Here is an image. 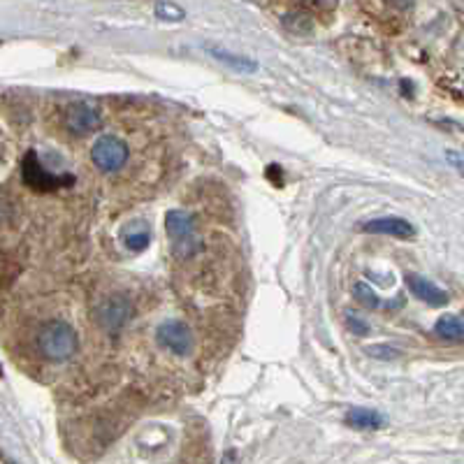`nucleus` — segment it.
<instances>
[{"label":"nucleus","instance_id":"obj_1","mask_svg":"<svg viewBox=\"0 0 464 464\" xmlns=\"http://www.w3.org/2000/svg\"><path fill=\"white\" fill-rule=\"evenodd\" d=\"M165 230L172 242V251L177 258H193L202 251V242L198 237L196 218L184 209H172L165 214Z\"/></svg>","mask_w":464,"mask_h":464},{"label":"nucleus","instance_id":"obj_2","mask_svg":"<svg viewBox=\"0 0 464 464\" xmlns=\"http://www.w3.org/2000/svg\"><path fill=\"white\" fill-rule=\"evenodd\" d=\"M37 348L52 362H63L77 353V334L65 321H49L37 334Z\"/></svg>","mask_w":464,"mask_h":464},{"label":"nucleus","instance_id":"obj_3","mask_svg":"<svg viewBox=\"0 0 464 464\" xmlns=\"http://www.w3.org/2000/svg\"><path fill=\"white\" fill-rule=\"evenodd\" d=\"M93 318L105 333H119L132 318V302L126 295L102 297L93 306Z\"/></svg>","mask_w":464,"mask_h":464},{"label":"nucleus","instance_id":"obj_4","mask_svg":"<svg viewBox=\"0 0 464 464\" xmlns=\"http://www.w3.org/2000/svg\"><path fill=\"white\" fill-rule=\"evenodd\" d=\"M91 159H93L95 168L102 169V172H114V169H121L126 165L128 147L123 140L114 138V135H102L91 149Z\"/></svg>","mask_w":464,"mask_h":464},{"label":"nucleus","instance_id":"obj_5","mask_svg":"<svg viewBox=\"0 0 464 464\" xmlns=\"http://www.w3.org/2000/svg\"><path fill=\"white\" fill-rule=\"evenodd\" d=\"M156 339L163 348L172 351L174 355H188L196 346V339L190 327L184 321H165L160 323L159 330H156Z\"/></svg>","mask_w":464,"mask_h":464},{"label":"nucleus","instance_id":"obj_6","mask_svg":"<svg viewBox=\"0 0 464 464\" xmlns=\"http://www.w3.org/2000/svg\"><path fill=\"white\" fill-rule=\"evenodd\" d=\"M101 114L89 102H74L65 111V126L74 135H89L101 128Z\"/></svg>","mask_w":464,"mask_h":464},{"label":"nucleus","instance_id":"obj_7","mask_svg":"<svg viewBox=\"0 0 464 464\" xmlns=\"http://www.w3.org/2000/svg\"><path fill=\"white\" fill-rule=\"evenodd\" d=\"M406 285H409V290H411L418 300H422L425 304H430V306H443L446 302H449V293L441 288H437V285H434L432 281L425 279V276L406 275Z\"/></svg>","mask_w":464,"mask_h":464},{"label":"nucleus","instance_id":"obj_8","mask_svg":"<svg viewBox=\"0 0 464 464\" xmlns=\"http://www.w3.org/2000/svg\"><path fill=\"white\" fill-rule=\"evenodd\" d=\"M364 232H374V235H392V237H413L416 230L409 221L404 218H397V217H383V218H372L362 226Z\"/></svg>","mask_w":464,"mask_h":464},{"label":"nucleus","instance_id":"obj_9","mask_svg":"<svg viewBox=\"0 0 464 464\" xmlns=\"http://www.w3.org/2000/svg\"><path fill=\"white\" fill-rule=\"evenodd\" d=\"M24 179H26L28 186H33V188H56L58 184H70V177H65V179H56L53 174H47L43 168H40V163H37L35 153H28L26 163H24Z\"/></svg>","mask_w":464,"mask_h":464},{"label":"nucleus","instance_id":"obj_10","mask_svg":"<svg viewBox=\"0 0 464 464\" xmlns=\"http://www.w3.org/2000/svg\"><path fill=\"white\" fill-rule=\"evenodd\" d=\"M346 422L355 430H381L385 425V418L379 411H372V409H351L346 416Z\"/></svg>","mask_w":464,"mask_h":464},{"label":"nucleus","instance_id":"obj_11","mask_svg":"<svg viewBox=\"0 0 464 464\" xmlns=\"http://www.w3.org/2000/svg\"><path fill=\"white\" fill-rule=\"evenodd\" d=\"M434 334L446 342H464V318L453 316H441L437 323H434Z\"/></svg>","mask_w":464,"mask_h":464},{"label":"nucleus","instance_id":"obj_12","mask_svg":"<svg viewBox=\"0 0 464 464\" xmlns=\"http://www.w3.org/2000/svg\"><path fill=\"white\" fill-rule=\"evenodd\" d=\"M211 56H217V61L221 63L232 65V70H239V72H256L258 70V63H254L251 58H244V56H235V53H227L223 49H214L209 47Z\"/></svg>","mask_w":464,"mask_h":464},{"label":"nucleus","instance_id":"obj_13","mask_svg":"<svg viewBox=\"0 0 464 464\" xmlns=\"http://www.w3.org/2000/svg\"><path fill=\"white\" fill-rule=\"evenodd\" d=\"M123 242L130 251H142L149 246V227H144L142 223H132L123 235Z\"/></svg>","mask_w":464,"mask_h":464},{"label":"nucleus","instance_id":"obj_14","mask_svg":"<svg viewBox=\"0 0 464 464\" xmlns=\"http://www.w3.org/2000/svg\"><path fill=\"white\" fill-rule=\"evenodd\" d=\"M353 297L360 302V304L364 306V309H379V304H381L379 295H376L370 285L362 284V281L353 285Z\"/></svg>","mask_w":464,"mask_h":464},{"label":"nucleus","instance_id":"obj_15","mask_svg":"<svg viewBox=\"0 0 464 464\" xmlns=\"http://www.w3.org/2000/svg\"><path fill=\"white\" fill-rule=\"evenodd\" d=\"M367 355L381 360H395L400 355V351L392 346H385V343H376V346H367Z\"/></svg>","mask_w":464,"mask_h":464},{"label":"nucleus","instance_id":"obj_16","mask_svg":"<svg viewBox=\"0 0 464 464\" xmlns=\"http://www.w3.org/2000/svg\"><path fill=\"white\" fill-rule=\"evenodd\" d=\"M346 325L348 330L353 334H358V337H364V334H370V325L362 321V318H358L355 314H348L346 316Z\"/></svg>","mask_w":464,"mask_h":464},{"label":"nucleus","instance_id":"obj_17","mask_svg":"<svg viewBox=\"0 0 464 464\" xmlns=\"http://www.w3.org/2000/svg\"><path fill=\"white\" fill-rule=\"evenodd\" d=\"M159 14L169 16V19H181V10H177L172 5H159Z\"/></svg>","mask_w":464,"mask_h":464},{"label":"nucleus","instance_id":"obj_18","mask_svg":"<svg viewBox=\"0 0 464 464\" xmlns=\"http://www.w3.org/2000/svg\"><path fill=\"white\" fill-rule=\"evenodd\" d=\"M449 160H450V163L455 165V168L459 169V172L464 174V159H459L458 153H453V151H450V153H449Z\"/></svg>","mask_w":464,"mask_h":464},{"label":"nucleus","instance_id":"obj_19","mask_svg":"<svg viewBox=\"0 0 464 464\" xmlns=\"http://www.w3.org/2000/svg\"><path fill=\"white\" fill-rule=\"evenodd\" d=\"M391 3L395 7H411L413 5V0H391Z\"/></svg>","mask_w":464,"mask_h":464}]
</instances>
